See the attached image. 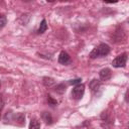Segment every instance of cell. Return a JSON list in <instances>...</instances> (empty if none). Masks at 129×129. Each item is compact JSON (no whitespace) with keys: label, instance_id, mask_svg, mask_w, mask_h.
<instances>
[{"label":"cell","instance_id":"6da1fadb","mask_svg":"<svg viewBox=\"0 0 129 129\" xmlns=\"http://www.w3.org/2000/svg\"><path fill=\"white\" fill-rule=\"evenodd\" d=\"M109 53H110V46L106 43H100L98 46L93 48V50L90 52L89 56H90V58H97V57L106 56Z\"/></svg>","mask_w":129,"mask_h":129},{"label":"cell","instance_id":"7a4b0ae2","mask_svg":"<svg viewBox=\"0 0 129 129\" xmlns=\"http://www.w3.org/2000/svg\"><path fill=\"white\" fill-rule=\"evenodd\" d=\"M127 53H121L119 55H117L113 60H112V66L114 68H124L126 66L127 62Z\"/></svg>","mask_w":129,"mask_h":129},{"label":"cell","instance_id":"3957f363","mask_svg":"<svg viewBox=\"0 0 129 129\" xmlns=\"http://www.w3.org/2000/svg\"><path fill=\"white\" fill-rule=\"evenodd\" d=\"M84 93H85V85L83 84L76 85L72 90V98L75 100H80L83 98Z\"/></svg>","mask_w":129,"mask_h":129},{"label":"cell","instance_id":"277c9868","mask_svg":"<svg viewBox=\"0 0 129 129\" xmlns=\"http://www.w3.org/2000/svg\"><path fill=\"white\" fill-rule=\"evenodd\" d=\"M101 119H102V123H104V122H105V125H103V127H104V128L109 129V128L112 126L113 121H112V118H111L110 113H108L107 111H106V112L104 111V112L102 113V115H101Z\"/></svg>","mask_w":129,"mask_h":129},{"label":"cell","instance_id":"5b68a950","mask_svg":"<svg viewBox=\"0 0 129 129\" xmlns=\"http://www.w3.org/2000/svg\"><path fill=\"white\" fill-rule=\"evenodd\" d=\"M57 60H58V62L60 64H69L71 62V56L67 51L61 50L59 55H58V59Z\"/></svg>","mask_w":129,"mask_h":129},{"label":"cell","instance_id":"8992f818","mask_svg":"<svg viewBox=\"0 0 129 129\" xmlns=\"http://www.w3.org/2000/svg\"><path fill=\"white\" fill-rule=\"evenodd\" d=\"M99 77H100V80L101 81H109L112 78V72H111L110 69L105 68V69H103V70L100 71Z\"/></svg>","mask_w":129,"mask_h":129},{"label":"cell","instance_id":"52a82bcc","mask_svg":"<svg viewBox=\"0 0 129 129\" xmlns=\"http://www.w3.org/2000/svg\"><path fill=\"white\" fill-rule=\"evenodd\" d=\"M41 118H42V120L45 122V124H47V125H51V124L53 123L52 116H51V114L48 113V112H42Z\"/></svg>","mask_w":129,"mask_h":129},{"label":"cell","instance_id":"ba28073f","mask_svg":"<svg viewBox=\"0 0 129 129\" xmlns=\"http://www.w3.org/2000/svg\"><path fill=\"white\" fill-rule=\"evenodd\" d=\"M89 86H90V88H91V91H92L93 93H97V91L100 89V86H101V84H100V82H99L98 80H92Z\"/></svg>","mask_w":129,"mask_h":129},{"label":"cell","instance_id":"9c48e42d","mask_svg":"<svg viewBox=\"0 0 129 129\" xmlns=\"http://www.w3.org/2000/svg\"><path fill=\"white\" fill-rule=\"evenodd\" d=\"M46 29H47L46 20H45V19H42L41 22H40V24H39V27H38V29H37V33H38V34H41V33L45 32Z\"/></svg>","mask_w":129,"mask_h":129},{"label":"cell","instance_id":"30bf717a","mask_svg":"<svg viewBox=\"0 0 129 129\" xmlns=\"http://www.w3.org/2000/svg\"><path fill=\"white\" fill-rule=\"evenodd\" d=\"M29 129H40V123L37 119L33 118L30 120V123H29Z\"/></svg>","mask_w":129,"mask_h":129},{"label":"cell","instance_id":"8fae6325","mask_svg":"<svg viewBox=\"0 0 129 129\" xmlns=\"http://www.w3.org/2000/svg\"><path fill=\"white\" fill-rule=\"evenodd\" d=\"M43 84H44L46 87H50L51 85L54 84V81H53V79H51V78H43Z\"/></svg>","mask_w":129,"mask_h":129},{"label":"cell","instance_id":"7c38bea8","mask_svg":"<svg viewBox=\"0 0 129 129\" xmlns=\"http://www.w3.org/2000/svg\"><path fill=\"white\" fill-rule=\"evenodd\" d=\"M6 24H7V18H6V16L3 15V14H0V28L4 27Z\"/></svg>","mask_w":129,"mask_h":129},{"label":"cell","instance_id":"4fadbf2b","mask_svg":"<svg viewBox=\"0 0 129 129\" xmlns=\"http://www.w3.org/2000/svg\"><path fill=\"white\" fill-rule=\"evenodd\" d=\"M55 91H56V92H58V93H63V92L66 91V86H64L63 84H59V85H57V86H56Z\"/></svg>","mask_w":129,"mask_h":129},{"label":"cell","instance_id":"5bb4252c","mask_svg":"<svg viewBox=\"0 0 129 129\" xmlns=\"http://www.w3.org/2000/svg\"><path fill=\"white\" fill-rule=\"evenodd\" d=\"M47 102H48V104L51 105V106H55V105H57V101H56V100H53L52 97L49 96V95L47 96Z\"/></svg>","mask_w":129,"mask_h":129},{"label":"cell","instance_id":"9a60e30c","mask_svg":"<svg viewBox=\"0 0 129 129\" xmlns=\"http://www.w3.org/2000/svg\"><path fill=\"white\" fill-rule=\"evenodd\" d=\"M81 81H82V79H74V80H71L70 82H69V84H71V85H79V84H81Z\"/></svg>","mask_w":129,"mask_h":129},{"label":"cell","instance_id":"2e32d148","mask_svg":"<svg viewBox=\"0 0 129 129\" xmlns=\"http://www.w3.org/2000/svg\"><path fill=\"white\" fill-rule=\"evenodd\" d=\"M2 108H3V101H2V99L0 97V111L2 110Z\"/></svg>","mask_w":129,"mask_h":129},{"label":"cell","instance_id":"e0dca14e","mask_svg":"<svg viewBox=\"0 0 129 129\" xmlns=\"http://www.w3.org/2000/svg\"><path fill=\"white\" fill-rule=\"evenodd\" d=\"M0 88H1V82H0Z\"/></svg>","mask_w":129,"mask_h":129}]
</instances>
